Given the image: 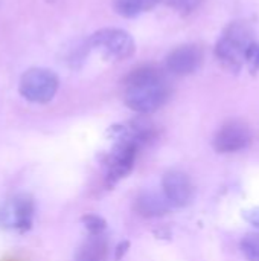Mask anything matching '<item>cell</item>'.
I'll list each match as a JSON object with an SVG mask.
<instances>
[{
	"instance_id": "obj_2",
	"label": "cell",
	"mask_w": 259,
	"mask_h": 261,
	"mask_svg": "<svg viewBox=\"0 0 259 261\" xmlns=\"http://www.w3.org/2000/svg\"><path fill=\"white\" fill-rule=\"evenodd\" d=\"M252 29L244 21L231 23L215 44V55L224 69L240 72L249 46L253 43Z\"/></svg>"
},
{
	"instance_id": "obj_9",
	"label": "cell",
	"mask_w": 259,
	"mask_h": 261,
	"mask_svg": "<svg viewBox=\"0 0 259 261\" xmlns=\"http://www.w3.org/2000/svg\"><path fill=\"white\" fill-rule=\"evenodd\" d=\"M163 194L169 205L183 208L194 199V187L191 179L182 171H169L163 177Z\"/></svg>"
},
{
	"instance_id": "obj_15",
	"label": "cell",
	"mask_w": 259,
	"mask_h": 261,
	"mask_svg": "<svg viewBox=\"0 0 259 261\" xmlns=\"http://www.w3.org/2000/svg\"><path fill=\"white\" fill-rule=\"evenodd\" d=\"M168 6H171L172 9L183 12V14H189L194 9H197L202 3V0H163Z\"/></svg>"
},
{
	"instance_id": "obj_1",
	"label": "cell",
	"mask_w": 259,
	"mask_h": 261,
	"mask_svg": "<svg viewBox=\"0 0 259 261\" xmlns=\"http://www.w3.org/2000/svg\"><path fill=\"white\" fill-rule=\"evenodd\" d=\"M171 87L163 72L154 66L133 70L124 86L125 104L137 113H153L169 98Z\"/></svg>"
},
{
	"instance_id": "obj_12",
	"label": "cell",
	"mask_w": 259,
	"mask_h": 261,
	"mask_svg": "<svg viewBox=\"0 0 259 261\" xmlns=\"http://www.w3.org/2000/svg\"><path fill=\"white\" fill-rule=\"evenodd\" d=\"M241 251L249 261H259V236H249L241 242Z\"/></svg>"
},
{
	"instance_id": "obj_16",
	"label": "cell",
	"mask_w": 259,
	"mask_h": 261,
	"mask_svg": "<svg viewBox=\"0 0 259 261\" xmlns=\"http://www.w3.org/2000/svg\"><path fill=\"white\" fill-rule=\"evenodd\" d=\"M249 220L255 225V226H259V211H253L249 217Z\"/></svg>"
},
{
	"instance_id": "obj_7",
	"label": "cell",
	"mask_w": 259,
	"mask_h": 261,
	"mask_svg": "<svg viewBox=\"0 0 259 261\" xmlns=\"http://www.w3.org/2000/svg\"><path fill=\"white\" fill-rule=\"evenodd\" d=\"M252 141L249 128L238 121L224 124L214 139V147L220 153H237L249 147Z\"/></svg>"
},
{
	"instance_id": "obj_3",
	"label": "cell",
	"mask_w": 259,
	"mask_h": 261,
	"mask_svg": "<svg viewBox=\"0 0 259 261\" xmlns=\"http://www.w3.org/2000/svg\"><path fill=\"white\" fill-rule=\"evenodd\" d=\"M151 136L150 128H142L139 125L131 128V133L122 138V141L113 148L110 159H108V173H107V184L114 185L118 180L125 177L136 161L137 148L140 142H145Z\"/></svg>"
},
{
	"instance_id": "obj_10",
	"label": "cell",
	"mask_w": 259,
	"mask_h": 261,
	"mask_svg": "<svg viewBox=\"0 0 259 261\" xmlns=\"http://www.w3.org/2000/svg\"><path fill=\"white\" fill-rule=\"evenodd\" d=\"M169 203L165 197H160L154 193H143L136 200V211L143 217H159L168 213Z\"/></svg>"
},
{
	"instance_id": "obj_11",
	"label": "cell",
	"mask_w": 259,
	"mask_h": 261,
	"mask_svg": "<svg viewBox=\"0 0 259 261\" xmlns=\"http://www.w3.org/2000/svg\"><path fill=\"white\" fill-rule=\"evenodd\" d=\"M159 0H113L116 12L122 17H136L153 9Z\"/></svg>"
},
{
	"instance_id": "obj_5",
	"label": "cell",
	"mask_w": 259,
	"mask_h": 261,
	"mask_svg": "<svg viewBox=\"0 0 259 261\" xmlns=\"http://www.w3.org/2000/svg\"><path fill=\"white\" fill-rule=\"evenodd\" d=\"M89 44L102 55L114 60L130 58L136 50L133 37L128 32L116 28H104L96 31L89 38Z\"/></svg>"
},
{
	"instance_id": "obj_4",
	"label": "cell",
	"mask_w": 259,
	"mask_h": 261,
	"mask_svg": "<svg viewBox=\"0 0 259 261\" xmlns=\"http://www.w3.org/2000/svg\"><path fill=\"white\" fill-rule=\"evenodd\" d=\"M58 76L52 70L32 67L23 73L18 90L24 99L37 104H44L53 99L58 90Z\"/></svg>"
},
{
	"instance_id": "obj_6",
	"label": "cell",
	"mask_w": 259,
	"mask_h": 261,
	"mask_svg": "<svg viewBox=\"0 0 259 261\" xmlns=\"http://www.w3.org/2000/svg\"><path fill=\"white\" fill-rule=\"evenodd\" d=\"M34 219V202L29 196L20 194L0 206V226L5 229L26 231Z\"/></svg>"
},
{
	"instance_id": "obj_13",
	"label": "cell",
	"mask_w": 259,
	"mask_h": 261,
	"mask_svg": "<svg viewBox=\"0 0 259 261\" xmlns=\"http://www.w3.org/2000/svg\"><path fill=\"white\" fill-rule=\"evenodd\" d=\"M82 223H84L85 229H87L90 234H93V236H99V234L105 229V226H107L105 220L101 219V217H98V216H95V214L84 216V217H82Z\"/></svg>"
},
{
	"instance_id": "obj_8",
	"label": "cell",
	"mask_w": 259,
	"mask_h": 261,
	"mask_svg": "<svg viewBox=\"0 0 259 261\" xmlns=\"http://www.w3.org/2000/svg\"><path fill=\"white\" fill-rule=\"evenodd\" d=\"M203 63V52L197 44H183L171 50L166 57V69L179 76L191 75Z\"/></svg>"
},
{
	"instance_id": "obj_14",
	"label": "cell",
	"mask_w": 259,
	"mask_h": 261,
	"mask_svg": "<svg viewBox=\"0 0 259 261\" xmlns=\"http://www.w3.org/2000/svg\"><path fill=\"white\" fill-rule=\"evenodd\" d=\"M244 64L249 67L250 72L256 73L259 72V43L258 41H253L247 52H246V57H244Z\"/></svg>"
}]
</instances>
